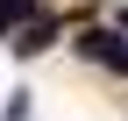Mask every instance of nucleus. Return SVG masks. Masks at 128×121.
I'll return each instance as SVG.
<instances>
[{
	"label": "nucleus",
	"instance_id": "f257e3e1",
	"mask_svg": "<svg viewBox=\"0 0 128 121\" xmlns=\"http://www.w3.org/2000/svg\"><path fill=\"white\" fill-rule=\"evenodd\" d=\"M78 50H86L92 64H107V71H128V43H121V28H86Z\"/></svg>",
	"mask_w": 128,
	"mask_h": 121
},
{
	"label": "nucleus",
	"instance_id": "f03ea898",
	"mask_svg": "<svg viewBox=\"0 0 128 121\" xmlns=\"http://www.w3.org/2000/svg\"><path fill=\"white\" fill-rule=\"evenodd\" d=\"M28 7H36V0H0V28L7 22H28Z\"/></svg>",
	"mask_w": 128,
	"mask_h": 121
},
{
	"label": "nucleus",
	"instance_id": "7ed1b4c3",
	"mask_svg": "<svg viewBox=\"0 0 128 121\" xmlns=\"http://www.w3.org/2000/svg\"><path fill=\"white\" fill-rule=\"evenodd\" d=\"M121 28H128V14H121Z\"/></svg>",
	"mask_w": 128,
	"mask_h": 121
}]
</instances>
